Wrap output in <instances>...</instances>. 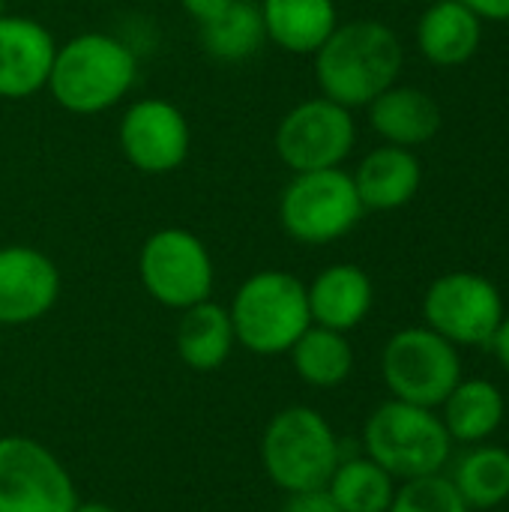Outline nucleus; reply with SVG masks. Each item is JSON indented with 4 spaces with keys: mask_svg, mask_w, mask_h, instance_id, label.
I'll use <instances>...</instances> for the list:
<instances>
[{
    "mask_svg": "<svg viewBox=\"0 0 509 512\" xmlns=\"http://www.w3.org/2000/svg\"><path fill=\"white\" fill-rule=\"evenodd\" d=\"M312 57L321 96L351 111L366 108L375 96L393 87L405 63L396 30L375 18L339 21Z\"/></svg>",
    "mask_w": 509,
    "mask_h": 512,
    "instance_id": "obj_1",
    "label": "nucleus"
},
{
    "mask_svg": "<svg viewBox=\"0 0 509 512\" xmlns=\"http://www.w3.org/2000/svg\"><path fill=\"white\" fill-rule=\"evenodd\" d=\"M138 81L135 51L111 33H78L57 45L45 90L69 114H102L120 105Z\"/></svg>",
    "mask_w": 509,
    "mask_h": 512,
    "instance_id": "obj_2",
    "label": "nucleus"
},
{
    "mask_svg": "<svg viewBox=\"0 0 509 512\" xmlns=\"http://www.w3.org/2000/svg\"><path fill=\"white\" fill-rule=\"evenodd\" d=\"M237 345L258 357H279L312 327L306 282L285 270H258L228 306Z\"/></svg>",
    "mask_w": 509,
    "mask_h": 512,
    "instance_id": "obj_3",
    "label": "nucleus"
},
{
    "mask_svg": "<svg viewBox=\"0 0 509 512\" xmlns=\"http://www.w3.org/2000/svg\"><path fill=\"white\" fill-rule=\"evenodd\" d=\"M450 447L441 414L399 399L378 405L363 426V453L399 483L444 474Z\"/></svg>",
    "mask_w": 509,
    "mask_h": 512,
    "instance_id": "obj_4",
    "label": "nucleus"
},
{
    "mask_svg": "<svg viewBox=\"0 0 509 512\" xmlns=\"http://www.w3.org/2000/svg\"><path fill=\"white\" fill-rule=\"evenodd\" d=\"M342 459V444L327 417L306 405L279 411L261 438V465L285 495L324 489Z\"/></svg>",
    "mask_w": 509,
    "mask_h": 512,
    "instance_id": "obj_5",
    "label": "nucleus"
},
{
    "mask_svg": "<svg viewBox=\"0 0 509 512\" xmlns=\"http://www.w3.org/2000/svg\"><path fill=\"white\" fill-rule=\"evenodd\" d=\"M366 207L357 195L354 177L342 168L291 174L279 195V225L303 246H330L348 237Z\"/></svg>",
    "mask_w": 509,
    "mask_h": 512,
    "instance_id": "obj_6",
    "label": "nucleus"
},
{
    "mask_svg": "<svg viewBox=\"0 0 509 512\" xmlns=\"http://www.w3.org/2000/svg\"><path fill=\"white\" fill-rule=\"evenodd\" d=\"M381 375L393 399L435 411L462 381L459 348L426 324L405 327L387 339Z\"/></svg>",
    "mask_w": 509,
    "mask_h": 512,
    "instance_id": "obj_7",
    "label": "nucleus"
},
{
    "mask_svg": "<svg viewBox=\"0 0 509 512\" xmlns=\"http://www.w3.org/2000/svg\"><path fill=\"white\" fill-rule=\"evenodd\" d=\"M138 279L165 309L183 312L210 300L216 267L204 240L189 228H159L138 252Z\"/></svg>",
    "mask_w": 509,
    "mask_h": 512,
    "instance_id": "obj_8",
    "label": "nucleus"
},
{
    "mask_svg": "<svg viewBox=\"0 0 509 512\" xmlns=\"http://www.w3.org/2000/svg\"><path fill=\"white\" fill-rule=\"evenodd\" d=\"M273 144L291 174L342 168L357 144V123L351 108L327 96H312L297 102L279 120Z\"/></svg>",
    "mask_w": 509,
    "mask_h": 512,
    "instance_id": "obj_9",
    "label": "nucleus"
},
{
    "mask_svg": "<svg viewBox=\"0 0 509 512\" xmlns=\"http://www.w3.org/2000/svg\"><path fill=\"white\" fill-rule=\"evenodd\" d=\"M504 315L507 312L498 285L471 270L438 276L423 297L426 327H432L456 348H489Z\"/></svg>",
    "mask_w": 509,
    "mask_h": 512,
    "instance_id": "obj_10",
    "label": "nucleus"
},
{
    "mask_svg": "<svg viewBox=\"0 0 509 512\" xmlns=\"http://www.w3.org/2000/svg\"><path fill=\"white\" fill-rule=\"evenodd\" d=\"M78 489L63 462L27 435L0 438V512H72Z\"/></svg>",
    "mask_w": 509,
    "mask_h": 512,
    "instance_id": "obj_11",
    "label": "nucleus"
},
{
    "mask_svg": "<svg viewBox=\"0 0 509 512\" xmlns=\"http://www.w3.org/2000/svg\"><path fill=\"white\" fill-rule=\"evenodd\" d=\"M117 141L135 171L147 177H162L183 168V162L189 159L192 129L186 114L174 102L162 96H144L123 111Z\"/></svg>",
    "mask_w": 509,
    "mask_h": 512,
    "instance_id": "obj_12",
    "label": "nucleus"
},
{
    "mask_svg": "<svg viewBox=\"0 0 509 512\" xmlns=\"http://www.w3.org/2000/svg\"><path fill=\"white\" fill-rule=\"evenodd\" d=\"M60 297L57 264L33 246H0V327L45 318Z\"/></svg>",
    "mask_w": 509,
    "mask_h": 512,
    "instance_id": "obj_13",
    "label": "nucleus"
},
{
    "mask_svg": "<svg viewBox=\"0 0 509 512\" xmlns=\"http://www.w3.org/2000/svg\"><path fill=\"white\" fill-rule=\"evenodd\" d=\"M57 39L27 15H0V99H30L45 90Z\"/></svg>",
    "mask_w": 509,
    "mask_h": 512,
    "instance_id": "obj_14",
    "label": "nucleus"
},
{
    "mask_svg": "<svg viewBox=\"0 0 509 512\" xmlns=\"http://www.w3.org/2000/svg\"><path fill=\"white\" fill-rule=\"evenodd\" d=\"M306 297L312 324L351 333L372 312L375 285L357 264H330L306 285Z\"/></svg>",
    "mask_w": 509,
    "mask_h": 512,
    "instance_id": "obj_15",
    "label": "nucleus"
},
{
    "mask_svg": "<svg viewBox=\"0 0 509 512\" xmlns=\"http://www.w3.org/2000/svg\"><path fill=\"white\" fill-rule=\"evenodd\" d=\"M366 108H369V126L387 144L408 147V150L429 144L441 132V123H444V114L435 96L411 84L387 87Z\"/></svg>",
    "mask_w": 509,
    "mask_h": 512,
    "instance_id": "obj_16",
    "label": "nucleus"
},
{
    "mask_svg": "<svg viewBox=\"0 0 509 512\" xmlns=\"http://www.w3.org/2000/svg\"><path fill=\"white\" fill-rule=\"evenodd\" d=\"M351 177L366 210H399L417 198L423 165L414 150L381 144L363 156Z\"/></svg>",
    "mask_w": 509,
    "mask_h": 512,
    "instance_id": "obj_17",
    "label": "nucleus"
},
{
    "mask_svg": "<svg viewBox=\"0 0 509 512\" xmlns=\"http://www.w3.org/2000/svg\"><path fill=\"white\" fill-rule=\"evenodd\" d=\"M267 42L288 54H315L339 27L336 0H258Z\"/></svg>",
    "mask_w": 509,
    "mask_h": 512,
    "instance_id": "obj_18",
    "label": "nucleus"
},
{
    "mask_svg": "<svg viewBox=\"0 0 509 512\" xmlns=\"http://www.w3.org/2000/svg\"><path fill=\"white\" fill-rule=\"evenodd\" d=\"M483 42V21L462 0H438L417 21V48L435 66L468 63Z\"/></svg>",
    "mask_w": 509,
    "mask_h": 512,
    "instance_id": "obj_19",
    "label": "nucleus"
},
{
    "mask_svg": "<svg viewBox=\"0 0 509 512\" xmlns=\"http://www.w3.org/2000/svg\"><path fill=\"white\" fill-rule=\"evenodd\" d=\"M174 345H177L180 360L192 372H213V369L225 366V360L231 357V351L237 345L228 306L204 300V303L183 309Z\"/></svg>",
    "mask_w": 509,
    "mask_h": 512,
    "instance_id": "obj_20",
    "label": "nucleus"
},
{
    "mask_svg": "<svg viewBox=\"0 0 509 512\" xmlns=\"http://www.w3.org/2000/svg\"><path fill=\"white\" fill-rule=\"evenodd\" d=\"M441 408H444L441 420L450 438L462 444H483L501 429L507 414L501 390L486 378L459 381Z\"/></svg>",
    "mask_w": 509,
    "mask_h": 512,
    "instance_id": "obj_21",
    "label": "nucleus"
},
{
    "mask_svg": "<svg viewBox=\"0 0 509 512\" xmlns=\"http://www.w3.org/2000/svg\"><path fill=\"white\" fill-rule=\"evenodd\" d=\"M198 39H201L204 54L219 63H243V60L255 57L267 42L261 3L258 0H234L216 18L198 24Z\"/></svg>",
    "mask_w": 509,
    "mask_h": 512,
    "instance_id": "obj_22",
    "label": "nucleus"
},
{
    "mask_svg": "<svg viewBox=\"0 0 509 512\" xmlns=\"http://www.w3.org/2000/svg\"><path fill=\"white\" fill-rule=\"evenodd\" d=\"M294 372L300 375L303 384L318 387V390H330L339 387L351 378L354 372V351L345 333L339 330H327L312 324L288 351Z\"/></svg>",
    "mask_w": 509,
    "mask_h": 512,
    "instance_id": "obj_23",
    "label": "nucleus"
},
{
    "mask_svg": "<svg viewBox=\"0 0 509 512\" xmlns=\"http://www.w3.org/2000/svg\"><path fill=\"white\" fill-rule=\"evenodd\" d=\"M324 489L342 512H387L396 495V480L363 453L351 459L342 456Z\"/></svg>",
    "mask_w": 509,
    "mask_h": 512,
    "instance_id": "obj_24",
    "label": "nucleus"
},
{
    "mask_svg": "<svg viewBox=\"0 0 509 512\" xmlns=\"http://www.w3.org/2000/svg\"><path fill=\"white\" fill-rule=\"evenodd\" d=\"M453 486L471 510H495L509 501V450L504 447H474L465 453L453 471Z\"/></svg>",
    "mask_w": 509,
    "mask_h": 512,
    "instance_id": "obj_25",
    "label": "nucleus"
},
{
    "mask_svg": "<svg viewBox=\"0 0 509 512\" xmlns=\"http://www.w3.org/2000/svg\"><path fill=\"white\" fill-rule=\"evenodd\" d=\"M387 512H471V507L462 501L450 477L429 474L396 486L393 504Z\"/></svg>",
    "mask_w": 509,
    "mask_h": 512,
    "instance_id": "obj_26",
    "label": "nucleus"
},
{
    "mask_svg": "<svg viewBox=\"0 0 509 512\" xmlns=\"http://www.w3.org/2000/svg\"><path fill=\"white\" fill-rule=\"evenodd\" d=\"M279 512H342L327 489H309V492H291Z\"/></svg>",
    "mask_w": 509,
    "mask_h": 512,
    "instance_id": "obj_27",
    "label": "nucleus"
},
{
    "mask_svg": "<svg viewBox=\"0 0 509 512\" xmlns=\"http://www.w3.org/2000/svg\"><path fill=\"white\" fill-rule=\"evenodd\" d=\"M177 3H180V9H183L192 21L204 24V21L216 18L222 9H228L234 0H177Z\"/></svg>",
    "mask_w": 509,
    "mask_h": 512,
    "instance_id": "obj_28",
    "label": "nucleus"
},
{
    "mask_svg": "<svg viewBox=\"0 0 509 512\" xmlns=\"http://www.w3.org/2000/svg\"><path fill=\"white\" fill-rule=\"evenodd\" d=\"M480 21H509V0H462Z\"/></svg>",
    "mask_w": 509,
    "mask_h": 512,
    "instance_id": "obj_29",
    "label": "nucleus"
},
{
    "mask_svg": "<svg viewBox=\"0 0 509 512\" xmlns=\"http://www.w3.org/2000/svg\"><path fill=\"white\" fill-rule=\"evenodd\" d=\"M489 348L495 351L498 363H501V366L509 372V315H504V321L498 324V330H495V336H492Z\"/></svg>",
    "mask_w": 509,
    "mask_h": 512,
    "instance_id": "obj_30",
    "label": "nucleus"
},
{
    "mask_svg": "<svg viewBox=\"0 0 509 512\" xmlns=\"http://www.w3.org/2000/svg\"><path fill=\"white\" fill-rule=\"evenodd\" d=\"M72 512H117L114 507H108V504H99V501H87V504H81L78 501V507Z\"/></svg>",
    "mask_w": 509,
    "mask_h": 512,
    "instance_id": "obj_31",
    "label": "nucleus"
},
{
    "mask_svg": "<svg viewBox=\"0 0 509 512\" xmlns=\"http://www.w3.org/2000/svg\"><path fill=\"white\" fill-rule=\"evenodd\" d=\"M0 15H6V0H0Z\"/></svg>",
    "mask_w": 509,
    "mask_h": 512,
    "instance_id": "obj_32",
    "label": "nucleus"
},
{
    "mask_svg": "<svg viewBox=\"0 0 509 512\" xmlns=\"http://www.w3.org/2000/svg\"><path fill=\"white\" fill-rule=\"evenodd\" d=\"M0 348H3V327H0Z\"/></svg>",
    "mask_w": 509,
    "mask_h": 512,
    "instance_id": "obj_33",
    "label": "nucleus"
}]
</instances>
